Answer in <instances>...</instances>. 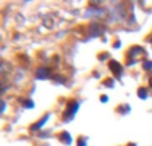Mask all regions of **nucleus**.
I'll return each mask as SVG.
<instances>
[{"mask_svg": "<svg viewBox=\"0 0 152 146\" xmlns=\"http://www.w3.org/2000/svg\"><path fill=\"white\" fill-rule=\"evenodd\" d=\"M139 93H140V96H142V98H145V90L144 89H140Z\"/></svg>", "mask_w": 152, "mask_h": 146, "instance_id": "1", "label": "nucleus"}, {"mask_svg": "<svg viewBox=\"0 0 152 146\" xmlns=\"http://www.w3.org/2000/svg\"><path fill=\"white\" fill-rule=\"evenodd\" d=\"M150 82H151V84H152V78H151V80H150Z\"/></svg>", "mask_w": 152, "mask_h": 146, "instance_id": "2", "label": "nucleus"}]
</instances>
